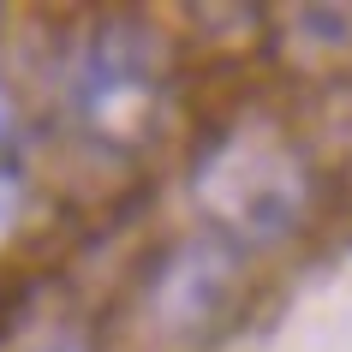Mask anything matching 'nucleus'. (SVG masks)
<instances>
[{"label": "nucleus", "mask_w": 352, "mask_h": 352, "mask_svg": "<svg viewBox=\"0 0 352 352\" xmlns=\"http://www.w3.org/2000/svg\"><path fill=\"white\" fill-rule=\"evenodd\" d=\"M197 197L221 227H233L239 239H280L293 233L305 215V167L293 149H280L263 126L233 131L221 149H209L197 167Z\"/></svg>", "instance_id": "f03ea898"}, {"label": "nucleus", "mask_w": 352, "mask_h": 352, "mask_svg": "<svg viewBox=\"0 0 352 352\" xmlns=\"http://www.w3.org/2000/svg\"><path fill=\"white\" fill-rule=\"evenodd\" d=\"M221 293H227V263H215L209 251H191V257H179L167 269L162 305L173 322H197V316L221 311Z\"/></svg>", "instance_id": "7ed1b4c3"}, {"label": "nucleus", "mask_w": 352, "mask_h": 352, "mask_svg": "<svg viewBox=\"0 0 352 352\" xmlns=\"http://www.w3.org/2000/svg\"><path fill=\"white\" fill-rule=\"evenodd\" d=\"M162 42L144 24L113 19L84 42L66 102H72V120L84 126V138H96L102 149H138L162 120Z\"/></svg>", "instance_id": "f257e3e1"}, {"label": "nucleus", "mask_w": 352, "mask_h": 352, "mask_svg": "<svg viewBox=\"0 0 352 352\" xmlns=\"http://www.w3.org/2000/svg\"><path fill=\"white\" fill-rule=\"evenodd\" d=\"M19 204H24V186H19V173L12 167H0V233L19 221Z\"/></svg>", "instance_id": "20e7f679"}, {"label": "nucleus", "mask_w": 352, "mask_h": 352, "mask_svg": "<svg viewBox=\"0 0 352 352\" xmlns=\"http://www.w3.org/2000/svg\"><path fill=\"white\" fill-rule=\"evenodd\" d=\"M42 352H90V346H72V340H60V346H42Z\"/></svg>", "instance_id": "39448f33"}]
</instances>
